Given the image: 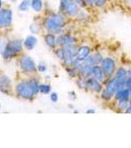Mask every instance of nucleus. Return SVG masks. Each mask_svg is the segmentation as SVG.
<instances>
[{"mask_svg": "<svg viewBox=\"0 0 131 148\" xmlns=\"http://www.w3.org/2000/svg\"><path fill=\"white\" fill-rule=\"evenodd\" d=\"M104 56L103 54V52L100 51H96L94 52H92L87 58L83 61V63L87 66H94V65H98V64H101L102 60L104 59Z\"/></svg>", "mask_w": 131, "mask_h": 148, "instance_id": "nucleus-12", "label": "nucleus"}, {"mask_svg": "<svg viewBox=\"0 0 131 148\" xmlns=\"http://www.w3.org/2000/svg\"><path fill=\"white\" fill-rule=\"evenodd\" d=\"M104 88V84L100 82L99 80L95 79L93 77H90L87 79V91L92 92L94 94L100 95Z\"/></svg>", "mask_w": 131, "mask_h": 148, "instance_id": "nucleus-13", "label": "nucleus"}, {"mask_svg": "<svg viewBox=\"0 0 131 148\" xmlns=\"http://www.w3.org/2000/svg\"><path fill=\"white\" fill-rule=\"evenodd\" d=\"M23 40L21 39H9L7 40L5 49L1 53L2 59L4 61H10L15 58H18L22 53H24Z\"/></svg>", "mask_w": 131, "mask_h": 148, "instance_id": "nucleus-3", "label": "nucleus"}, {"mask_svg": "<svg viewBox=\"0 0 131 148\" xmlns=\"http://www.w3.org/2000/svg\"><path fill=\"white\" fill-rule=\"evenodd\" d=\"M54 52V56H55L61 62H63V60L65 59L66 57V53H65V49H64L63 47H57L53 51Z\"/></svg>", "mask_w": 131, "mask_h": 148, "instance_id": "nucleus-23", "label": "nucleus"}, {"mask_svg": "<svg viewBox=\"0 0 131 148\" xmlns=\"http://www.w3.org/2000/svg\"><path fill=\"white\" fill-rule=\"evenodd\" d=\"M111 102H113V107L116 112L124 113L125 110L127 109V107L129 106L130 100L129 99H119V100H116V101H111Z\"/></svg>", "mask_w": 131, "mask_h": 148, "instance_id": "nucleus-18", "label": "nucleus"}, {"mask_svg": "<svg viewBox=\"0 0 131 148\" xmlns=\"http://www.w3.org/2000/svg\"><path fill=\"white\" fill-rule=\"evenodd\" d=\"M4 0H0V9H2L4 7Z\"/></svg>", "mask_w": 131, "mask_h": 148, "instance_id": "nucleus-39", "label": "nucleus"}, {"mask_svg": "<svg viewBox=\"0 0 131 148\" xmlns=\"http://www.w3.org/2000/svg\"><path fill=\"white\" fill-rule=\"evenodd\" d=\"M42 39H44L46 46L47 47H49L50 49H52V51H54L58 47V44H57V35L55 34L46 32L42 35Z\"/></svg>", "mask_w": 131, "mask_h": 148, "instance_id": "nucleus-15", "label": "nucleus"}, {"mask_svg": "<svg viewBox=\"0 0 131 148\" xmlns=\"http://www.w3.org/2000/svg\"><path fill=\"white\" fill-rule=\"evenodd\" d=\"M68 108H69V109H72V110L74 109V108H73V106H72V105H69V106H68Z\"/></svg>", "mask_w": 131, "mask_h": 148, "instance_id": "nucleus-41", "label": "nucleus"}, {"mask_svg": "<svg viewBox=\"0 0 131 148\" xmlns=\"http://www.w3.org/2000/svg\"><path fill=\"white\" fill-rule=\"evenodd\" d=\"M126 69H127V76L131 77V64L126 66Z\"/></svg>", "mask_w": 131, "mask_h": 148, "instance_id": "nucleus-36", "label": "nucleus"}, {"mask_svg": "<svg viewBox=\"0 0 131 148\" xmlns=\"http://www.w3.org/2000/svg\"><path fill=\"white\" fill-rule=\"evenodd\" d=\"M124 113L126 114H131V99H130V103H129V106L127 107V109L125 110Z\"/></svg>", "mask_w": 131, "mask_h": 148, "instance_id": "nucleus-37", "label": "nucleus"}, {"mask_svg": "<svg viewBox=\"0 0 131 148\" xmlns=\"http://www.w3.org/2000/svg\"><path fill=\"white\" fill-rule=\"evenodd\" d=\"M116 90H117V85H116V82L114 80L113 76L106 78V81L104 82V88L102 90L101 94H100V98L106 103L111 102L113 100Z\"/></svg>", "mask_w": 131, "mask_h": 148, "instance_id": "nucleus-6", "label": "nucleus"}, {"mask_svg": "<svg viewBox=\"0 0 131 148\" xmlns=\"http://www.w3.org/2000/svg\"><path fill=\"white\" fill-rule=\"evenodd\" d=\"M0 93L8 96H14L13 81L5 73L0 71Z\"/></svg>", "mask_w": 131, "mask_h": 148, "instance_id": "nucleus-9", "label": "nucleus"}, {"mask_svg": "<svg viewBox=\"0 0 131 148\" xmlns=\"http://www.w3.org/2000/svg\"><path fill=\"white\" fill-rule=\"evenodd\" d=\"M18 65L21 72L27 76L38 74L37 63L30 56L26 53H22L18 57Z\"/></svg>", "mask_w": 131, "mask_h": 148, "instance_id": "nucleus-4", "label": "nucleus"}, {"mask_svg": "<svg viewBox=\"0 0 131 148\" xmlns=\"http://www.w3.org/2000/svg\"><path fill=\"white\" fill-rule=\"evenodd\" d=\"M87 79L88 78L84 77V76L79 75L77 78L75 79V83L76 85L78 86V88L83 91H87Z\"/></svg>", "mask_w": 131, "mask_h": 148, "instance_id": "nucleus-21", "label": "nucleus"}, {"mask_svg": "<svg viewBox=\"0 0 131 148\" xmlns=\"http://www.w3.org/2000/svg\"><path fill=\"white\" fill-rule=\"evenodd\" d=\"M68 18L60 12L50 11L46 16L42 18V26L46 32L52 33L58 36L64 32L67 27Z\"/></svg>", "mask_w": 131, "mask_h": 148, "instance_id": "nucleus-1", "label": "nucleus"}, {"mask_svg": "<svg viewBox=\"0 0 131 148\" xmlns=\"http://www.w3.org/2000/svg\"><path fill=\"white\" fill-rule=\"evenodd\" d=\"M30 8H31V0H22L18 6L19 11L21 12H27L30 10Z\"/></svg>", "mask_w": 131, "mask_h": 148, "instance_id": "nucleus-26", "label": "nucleus"}, {"mask_svg": "<svg viewBox=\"0 0 131 148\" xmlns=\"http://www.w3.org/2000/svg\"><path fill=\"white\" fill-rule=\"evenodd\" d=\"M100 65H101V67L103 68L106 78L113 77V76L114 75V73H115L116 69H117V67H118L116 59L111 56H104Z\"/></svg>", "mask_w": 131, "mask_h": 148, "instance_id": "nucleus-7", "label": "nucleus"}, {"mask_svg": "<svg viewBox=\"0 0 131 148\" xmlns=\"http://www.w3.org/2000/svg\"><path fill=\"white\" fill-rule=\"evenodd\" d=\"M76 19L79 21H82V22H88V21L90 20V15L88 14V12L85 10V9H81L80 12L78 13L77 17Z\"/></svg>", "mask_w": 131, "mask_h": 148, "instance_id": "nucleus-25", "label": "nucleus"}, {"mask_svg": "<svg viewBox=\"0 0 131 148\" xmlns=\"http://www.w3.org/2000/svg\"><path fill=\"white\" fill-rule=\"evenodd\" d=\"M81 9L74 0H59L58 10L68 19H76Z\"/></svg>", "mask_w": 131, "mask_h": 148, "instance_id": "nucleus-5", "label": "nucleus"}, {"mask_svg": "<svg viewBox=\"0 0 131 148\" xmlns=\"http://www.w3.org/2000/svg\"><path fill=\"white\" fill-rule=\"evenodd\" d=\"M7 1H9V0H7Z\"/></svg>", "mask_w": 131, "mask_h": 148, "instance_id": "nucleus-43", "label": "nucleus"}, {"mask_svg": "<svg viewBox=\"0 0 131 148\" xmlns=\"http://www.w3.org/2000/svg\"><path fill=\"white\" fill-rule=\"evenodd\" d=\"M44 30V26H42V19H38L35 18L34 21L32 22V24L30 25V31L33 35H37L40 34L42 31Z\"/></svg>", "mask_w": 131, "mask_h": 148, "instance_id": "nucleus-19", "label": "nucleus"}, {"mask_svg": "<svg viewBox=\"0 0 131 148\" xmlns=\"http://www.w3.org/2000/svg\"><path fill=\"white\" fill-rule=\"evenodd\" d=\"M121 2H123V4H124L129 10H131V0H121Z\"/></svg>", "mask_w": 131, "mask_h": 148, "instance_id": "nucleus-35", "label": "nucleus"}, {"mask_svg": "<svg viewBox=\"0 0 131 148\" xmlns=\"http://www.w3.org/2000/svg\"><path fill=\"white\" fill-rule=\"evenodd\" d=\"M126 77H127V69H126V66L119 65L113 75V78L116 82V85H117V89L124 88V81L126 79Z\"/></svg>", "mask_w": 131, "mask_h": 148, "instance_id": "nucleus-11", "label": "nucleus"}, {"mask_svg": "<svg viewBox=\"0 0 131 148\" xmlns=\"http://www.w3.org/2000/svg\"><path fill=\"white\" fill-rule=\"evenodd\" d=\"M0 109H1V104H0Z\"/></svg>", "mask_w": 131, "mask_h": 148, "instance_id": "nucleus-42", "label": "nucleus"}, {"mask_svg": "<svg viewBox=\"0 0 131 148\" xmlns=\"http://www.w3.org/2000/svg\"><path fill=\"white\" fill-rule=\"evenodd\" d=\"M109 0H94V6L97 9H104L106 7V5L108 4Z\"/></svg>", "mask_w": 131, "mask_h": 148, "instance_id": "nucleus-27", "label": "nucleus"}, {"mask_svg": "<svg viewBox=\"0 0 131 148\" xmlns=\"http://www.w3.org/2000/svg\"><path fill=\"white\" fill-rule=\"evenodd\" d=\"M73 113H74V114H79L80 112H79V110H75V109H73Z\"/></svg>", "mask_w": 131, "mask_h": 148, "instance_id": "nucleus-40", "label": "nucleus"}, {"mask_svg": "<svg viewBox=\"0 0 131 148\" xmlns=\"http://www.w3.org/2000/svg\"><path fill=\"white\" fill-rule=\"evenodd\" d=\"M31 8L35 13H42L44 8V1L42 0H31Z\"/></svg>", "mask_w": 131, "mask_h": 148, "instance_id": "nucleus-20", "label": "nucleus"}, {"mask_svg": "<svg viewBox=\"0 0 131 148\" xmlns=\"http://www.w3.org/2000/svg\"><path fill=\"white\" fill-rule=\"evenodd\" d=\"M74 1L78 4V5H79V6L81 7V8H83V9L88 8V7H87V4H86V2H85V0H74Z\"/></svg>", "mask_w": 131, "mask_h": 148, "instance_id": "nucleus-32", "label": "nucleus"}, {"mask_svg": "<svg viewBox=\"0 0 131 148\" xmlns=\"http://www.w3.org/2000/svg\"><path fill=\"white\" fill-rule=\"evenodd\" d=\"M67 97H68V99L70 100V101H75V100L77 99V95H76V93L74 91L68 92Z\"/></svg>", "mask_w": 131, "mask_h": 148, "instance_id": "nucleus-31", "label": "nucleus"}, {"mask_svg": "<svg viewBox=\"0 0 131 148\" xmlns=\"http://www.w3.org/2000/svg\"><path fill=\"white\" fill-rule=\"evenodd\" d=\"M7 40H8V39H6L5 36L0 34V56H1L3 49H5V46H6V44H7Z\"/></svg>", "mask_w": 131, "mask_h": 148, "instance_id": "nucleus-29", "label": "nucleus"}, {"mask_svg": "<svg viewBox=\"0 0 131 148\" xmlns=\"http://www.w3.org/2000/svg\"><path fill=\"white\" fill-rule=\"evenodd\" d=\"M88 8H95L94 6V0H85Z\"/></svg>", "mask_w": 131, "mask_h": 148, "instance_id": "nucleus-34", "label": "nucleus"}, {"mask_svg": "<svg viewBox=\"0 0 131 148\" xmlns=\"http://www.w3.org/2000/svg\"><path fill=\"white\" fill-rule=\"evenodd\" d=\"M14 96L20 100L28 102H33L38 97V94L33 89L28 76L27 78L18 80L14 85Z\"/></svg>", "mask_w": 131, "mask_h": 148, "instance_id": "nucleus-2", "label": "nucleus"}, {"mask_svg": "<svg viewBox=\"0 0 131 148\" xmlns=\"http://www.w3.org/2000/svg\"><path fill=\"white\" fill-rule=\"evenodd\" d=\"M120 1H121V0H120Z\"/></svg>", "mask_w": 131, "mask_h": 148, "instance_id": "nucleus-44", "label": "nucleus"}, {"mask_svg": "<svg viewBox=\"0 0 131 148\" xmlns=\"http://www.w3.org/2000/svg\"><path fill=\"white\" fill-rule=\"evenodd\" d=\"M13 24V11L10 7H3L0 9V32L6 31L12 27Z\"/></svg>", "mask_w": 131, "mask_h": 148, "instance_id": "nucleus-8", "label": "nucleus"}, {"mask_svg": "<svg viewBox=\"0 0 131 148\" xmlns=\"http://www.w3.org/2000/svg\"><path fill=\"white\" fill-rule=\"evenodd\" d=\"M79 40L75 35L70 32H65L59 34L57 36V44L59 47H67L71 45H79Z\"/></svg>", "mask_w": 131, "mask_h": 148, "instance_id": "nucleus-10", "label": "nucleus"}, {"mask_svg": "<svg viewBox=\"0 0 131 148\" xmlns=\"http://www.w3.org/2000/svg\"><path fill=\"white\" fill-rule=\"evenodd\" d=\"M93 52L92 47L89 45H78L77 51H76V57L78 61H84L88 56Z\"/></svg>", "mask_w": 131, "mask_h": 148, "instance_id": "nucleus-14", "label": "nucleus"}, {"mask_svg": "<svg viewBox=\"0 0 131 148\" xmlns=\"http://www.w3.org/2000/svg\"><path fill=\"white\" fill-rule=\"evenodd\" d=\"M64 69H65L66 73H67V75L71 79L75 80L76 78L79 76V72H78L77 69H76L74 66H66V67H64Z\"/></svg>", "mask_w": 131, "mask_h": 148, "instance_id": "nucleus-24", "label": "nucleus"}, {"mask_svg": "<svg viewBox=\"0 0 131 148\" xmlns=\"http://www.w3.org/2000/svg\"><path fill=\"white\" fill-rule=\"evenodd\" d=\"M96 113V110L95 109H87L86 110V114H95Z\"/></svg>", "mask_w": 131, "mask_h": 148, "instance_id": "nucleus-38", "label": "nucleus"}, {"mask_svg": "<svg viewBox=\"0 0 131 148\" xmlns=\"http://www.w3.org/2000/svg\"><path fill=\"white\" fill-rule=\"evenodd\" d=\"M38 44V39L35 35H29L23 40V46L26 51H30L35 49Z\"/></svg>", "mask_w": 131, "mask_h": 148, "instance_id": "nucleus-17", "label": "nucleus"}, {"mask_svg": "<svg viewBox=\"0 0 131 148\" xmlns=\"http://www.w3.org/2000/svg\"><path fill=\"white\" fill-rule=\"evenodd\" d=\"M37 69L39 73H46L47 71V64L44 61H40L37 64Z\"/></svg>", "mask_w": 131, "mask_h": 148, "instance_id": "nucleus-28", "label": "nucleus"}, {"mask_svg": "<svg viewBox=\"0 0 131 148\" xmlns=\"http://www.w3.org/2000/svg\"><path fill=\"white\" fill-rule=\"evenodd\" d=\"M91 77L99 80L100 82H102L103 84L106 79V74H104L103 68L101 67L100 64H98V65H94L91 67Z\"/></svg>", "mask_w": 131, "mask_h": 148, "instance_id": "nucleus-16", "label": "nucleus"}, {"mask_svg": "<svg viewBox=\"0 0 131 148\" xmlns=\"http://www.w3.org/2000/svg\"><path fill=\"white\" fill-rule=\"evenodd\" d=\"M124 87L125 88H130L131 87V77H129V76H127L125 81H124Z\"/></svg>", "mask_w": 131, "mask_h": 148, "instance_id": "nucleus-33", "label": "nucleus"}, {"mask_svg": "<svg viewBox=\"0 0 131 148\" xmlns=\"http://www.w3.org/2000/svg\"><path fill=\"white\" fill-rule=\"evenodd\" d=\"M52 87L49 83H40L39 86V92L42 95H48L51 93Z\"/></svg>", "mask_w": 131, "mask_h": 148, "instance_id": "nucleus-22", "label": "nucleus"}, {"mask_svg": "<svg viewBox=\"0 0 131 148\" xmlns=\"http://www.w3.org/2000/svg\"><path fill=\"white\" fill-rule=\"evenodd\" d=\"M49 99H50L52 103H57V101H58V94L56 92H51L49 94Z\"/></svg>", "mask_w": 131, "mask_h": 148, "instance_id": "nucleus-30", "label": "nucleus"}]
</instances>
